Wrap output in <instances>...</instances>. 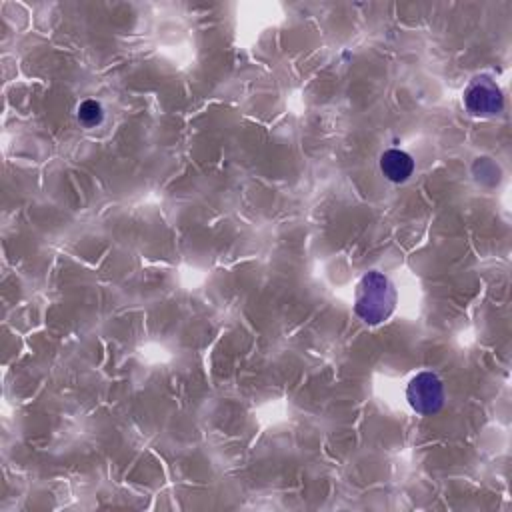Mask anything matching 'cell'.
<instances>
[{
    "label": "cell",
    "instance_id": "277c9868",
    "mask_svg": "<svg viewBox=\"0 0 512 512\" xmlns=\"http://www.w3.org/2000/svg\"><path fill=\"white\" fill-rule=\"evenodd\" d=\"M380 170H382L386 180L400 184V182H406L412 176L414 160L408 152L398 150V148H390V150L382 152V156H380Z\"/></svg>",
    "mask_w": 512,
    "mask_h": 512
},
{
    "label": "cell",
    "instance_id": "7a4b0ae2",
    "mask_svg": "<svg viewBox=\"0 0 512 512\" xmlns=\"http://www.w3.org/2000/svg\"><path fill=\"white\" fill-rule=\"evenodd\" d=\"M406 400L418 414H436L444 406V386L434 372L416 374L406 386Z\"/></svg>",
    "mask_w": 512,
    "mask_h": 512
},
{
    "label": "cell",
    "instance_id": "6da1fadb",
    "mask_svg": "<svg viewBox=\"0 0 512 512\" xmlns=\"http://www.w3.org/2000/svg\"><path fill=\"white\" fill-rule=\"evenodd\" d=\"M396 288L382 272H368L360 278L354 294V312L366 324H380L396 308Z\"/></svg>",
    "mask_w": 512,
    "mask_h": 512
},
{
    "label": "cell",
    "instance_id": "3957f363",
    "mask_svg": "<svg viewBox=\"0 0 512 512\" xmlns=\"http://www.w3.org/2000/svg\"><path fill=\"white\" fill-rule=\"evenodd\" d=\"M464 106L474 116H492L502 110L504 98L492 78L478 76L468 84L464 92Z\"/></svg>",
    "mask_w": 512,
    "mask_h": 512
},
{
    "label": "cell",
    "instance_id": "5b68a950",
    "mask_svg": "<svg viewBox=\"0 0 512 512\" xmlns=\"http://www.w3.org/2000/svg\"><path fill=\"white\" fill-rule=\"evenodd\" d=\"M104 118V112H102V106L96 102V100H84L80 106H78V120L86 126V128H92L96 124H100Z\"/></svg>",
    "mask_w": 512,
    "mask_h": 512
}]
</instances>
